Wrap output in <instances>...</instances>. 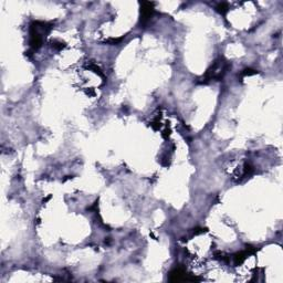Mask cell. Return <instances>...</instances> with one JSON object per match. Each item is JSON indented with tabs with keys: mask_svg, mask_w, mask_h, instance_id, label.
<instances>
[{
	"mask_svg": "<svg viewBox=\"0 0 283 283\" xmlns=\"http://www.w3.org/2000/svg\"><path fill=\"white\" fill-rule=\"evenodd\" d=\"M225 6H226V3H220V5L218 6V10L220 12L225 13L227 11V7H225Z\"/></svg>",
	"mask_w": 283,
	"mask_h": 283,
	"instance_id": "7a4b0ae2",
	"label": "cell"
},
{
	"mask_svg": "<svg viewBox=\"0 0 283 283\" xmlns=\"http://www.w3.org/2000/svg\"><path fill=\"white\" fill-rule=\"evenodd\" d=\"M154 12V9H153V3L151 2H144L143 3V7H142V18L141 20L143 22H146L148 21L149 18L151 17Z\"/></svg>",
	"mask_w": 283,
	"mask_h": 283,
	"instance_id": "6da1fadb",
	"label": "cell"
}]
</instances>
